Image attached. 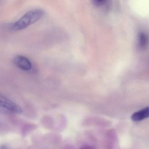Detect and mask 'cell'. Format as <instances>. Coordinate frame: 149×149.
<instances>
[{
	"mask_svg": "<svg viewBox=\"0 0 149 149\" xmlns=\"http://www.w3.org/2000/svg\"><path fill=\"white\" fill-rule=\"evenodd\" d=\"M149 116V109L148 107H146L133 113L132 115L131 119L134 122H139L147 118Z\"/></svg>",
	"mask_w": 149,
	"mask_h": 149,
	"instance_id": "4",
	"label": "cell"
},
{
	"mask_svg": "<svg viewBox=\"0 0 149 149\" xmlns=\"http://www.w3.org/2000/svg\"><path fill=\"white\" fill-rule=\"evenodd\" d=\"M0 110L18 114L22 112V109L19 106L1 94H0Z\"/></svg>",
	"mask_w": 149,
	"mask_h": 149,
	"instance_id": "2",
	"label": "cell"
},
{
	"mask_svg": "<svg viewBox=\"0 0 149 149\" xmlns=\"http://www.w3.org/2000/svg\"><path fill=\"white\" fill-rule=\"evenodd\" d=\"M105 1H92L93 4L96 6H104L106 3Z\"/></svg>",
	"mask_w": 149,
	"mask_h": 149,
	"instance_id": "6",
	"label": "cell"
},
{
	"mask_svg": "<svg viewBox=\"0 0 149 149\" xmlns=\"http://www.w3.org/2000/svg\"><path fill=\"white\" fill-rule=\"evenodd\" d=\"M139 45L142 48H144L147 43V38L145 34L142 33L139 36Z\"/></svg>",
	"mask_w": 149,
	"mask_h": 149,
	"instance_id": "5",
	"label": "cell"
},
{
	"mask_svg": "<svg viewBox=\"0 0 149 149\" xmlns=\"http://www.w3.org/2000/svg\"><path fill=\"white\" fill-rule=\"evenodd\" d=\"M43 15L44 12L40 9H33L29 11L13 24L12 29L15 31L23 30L40 20Z\"/></svg>",
	"mask_w": 149,
	"mask_h": 149,
	"instance_id": "1",
	"label": "cell"
},
{
	"mask_svg": "<svg viewBox=\"0 0 149 149\" xmlns=\"http://www.w3.org/2000/svg\"><path fill=\"white\" fill-rule=\"evenodd\" d=\"M13 63L17 68L24 71H29L32 69V64L30 60L23 56H15L13 59Z\"/></svg>",
	"mask_w": 149,
	"mask_h": 149,
	"instance_id": "3",
	"label": "cell"
}]
</instances>
